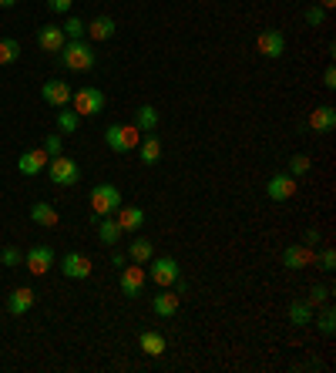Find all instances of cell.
I'll return each instance as SVG.
<instances>
[{
    "label": "cell",
    "instance_id": "obj_17",
    "mask_svg": "<svg viewBox=\"0 0 336 373\" xmlns=\"http://www.w3.org/2000/svg\"><path fill=\"white\" fill-rule=\"evenodd\" d=\"M30 306H34V289H30V286L14 289V293H10V299H7V313H10V316H24Z\"/></svg>",
    "mask_w": 336,
    "mask_h": 373
},
{
    "label": "cell",
    "instance_id": "obj_28",
    "mask_svg": "<svg viewBox=\"0 0 336 373\" xmlns=\"http://www.w3.org/2000/svg\"><path fill=\"white\" fill-rule=\"evenodd\" d=\"M57 128H61L64 135H75L81 128V115L75 108H57Z\"/></svg>",
    "mask_w": 336,
    "mask_h": 373
},
{
    "label": "cell",
    "instance_id": "obj_14",
    "mask_svg": "<svg viewBox=\"0 0 336 373\" xmlns=\"http://www.w3.org/2000/svg\"><path fill=\"white\" fill-rule=\"evenodd\" d=\"M48 151L44 149H34V151H24L21 155V162H17V169H21V175H27V178H34V175H41L44 169H48Z\"/></svg>",
    "mask_w": 336,
    "mask_h": 373
},
{
    "label": "cell",
    "instance_id": "obj_42",
    "mask_svg": "<svg viewBox=\"0 0 336 373\" xmlns=\"http://www.w3.org/2000/svg\"><path fill=\"white\" fill-rule=\"evenodd\" d=\"M319 7H323V10H330V7H336V0H319Z\"/></svg>",
    "mask_w": 336,
    "mask_h": 373
},
{
    "label": "cell",
    "instance_id": "obj_40",
    "mask_svg": "<svg viewBox=\"0 0 336 373\" xmlns=\"http://www.w3.org/2000/svg\"><path fill=\"white\" fill-rule=\"evenodd\" d=\"M323 84H326L330 91L336 88V71H333V68H326V71H323Z\"/></svg>",
    "mask_w": 336,
    "mask_h": 373
},
{
    "label": "cell",
    "instance_id": "obj_22",
    "mask_svg": "<svg viewBox=\"0 0 336 373\" xmlns=\"http://www.w3.org/2000/svg\"><path fill=\"white\" fill-rule=\"evenodd\" d=\"M30 219L37 225H48V229H54V225L61 222V216L54 212V205H48V202H34L30 205Z\"/></svg>",
    "mask_w": 336,
    "mask_h": 373
},
{
    "label": "cell",
    "instance_id": "obj_35",
    "mask_svg": "<svg viewBox=\"0 0 336 373\" xmlns=\"http://www.w3.org/2000/svg\"><path fill=\"white\" fill-rule=\"evenodd\" d=\"M326 299H330V286L316 283V286L310 289V299H306V303H310V306H316V303H326Z\"/></svg>",
    "mask_w": 336,
    "mask_h": 373
},
{
    "label": "cell",
    "instance_id": "obj_41",
    "mask_svg": "<svg viewBox=\"0 0 336 373\" xmlns=\"http://www.w3.org/2000/svg\"><path fill=\"white\" fill-rule=\"evenodd\" d=\"M111 262H115V266H128V256H125V252H115Z\"/></svg>",
    "mask_w": 336,
    "mask_h": 373
},
{
    "label": "cell",
    "instance_id": "obj_5",
    "mask_svg": "<svg viewBox=\"0 0 336 373\" xmlns=\"http://www.w3.org/2000/svg\"><path fill=\"white\" fill-rule=\"evenodd\" d=\"M48 178H51L54 185H75L81 178V169L75 158H64V155H57L48 162Z\"/></svg>",
    "mask_w": 336,
    "mask_h": 373
},
{
    "label": "cell",
    "instance_id": "obj_10",
    "mask_svg": "<svg viewBox=\"0 0 336 373\" xmlns=\"http://www.w3.org/2000/svg\"><path fill=\"white\" fill-rule=\"evenodd\" d=\"M24 262H27V273L30 276H44L54 266V249L51 246H34L24 256Z\"/></svg>",
    "mask_w": 336,
    "mask_h": 373
},
{
    "label": "cell",
    "instance_id": "obj_21",
    "mask_svg": "<svg viewBox=\"0 0 336 373\" xmlns=\"http://www.w3.org/2000/svg\"><path fill=\"white\" fill-rule=\"evenodd\" d=\"M115 222L121 225V232H135V229H141V225H145V212H141L138 205L118 209V219H115Z\"/></svg>",
    "mask_w": 336,
    "mask_h": 373
},
{
    "label": "cell",
    "instance_id": "obj_7",
    "mask_svg": "<svg viewBox=\"0 0 336 373\" xmlns=\"http://www.w3.org/2000/svg\"><path fill=\"white\" fill-rule=\"evenodd\" d=\"M256 50L262 54V57H273V61L283 57L286 54V34L283 30H276V27H273V30H262V34L256 37Z\"/></svg>",
    "mask_w": 336,
    "mask_h": 373
},
{
    "label": "cell",
    "instance_id": "obj_8",
    "mask_svg": "<svg viewBox=\"0 0 336 373\" xmlns=\"http://www.w3.org/2000/svg\"><path fill=\"white\" fill-rule=\"evenodd\" d=\"M266 195L273 202H289L293 195H296V178L289 172H279L269 178V185H266Z\"/></svg>",
    "mask_w": 336,
    "mask_h": 373
},
{
    "label": "cell",
    "instance_id": "obj_15",
    "mask_svg": "<svg viewBox=\"0 0 336 373\" xmlns=\"http://www.w3.org/2000/svg\"><path fill=\"white\" fill-rule=\"evenodd\" d=\"M310 128L316 131V135H330V131L336 128V108L333 104H319V108H313Z\"/></svg>",
    "mask_w": 336,
    "mask_h": 373
},
{
    "label": "cell",
    "instance_id": "obj_37",
    "mask_svg": "<svg viewBox=\"0 0 336 373\" xmlns=\"http://www.w3.org/2000/svg\"><path fill=\"white\" fill-rule=\"evenodd\" d=\"M0 262H3V266H21V249L7 246L3 252H0Z\"/></svg>",
    "mask_w": 336,
    "mask_h": 373
},
{
    "label": "cell",
    "instance_id": "obj_29",
    "mask_svg": "<svg viewBox=\"0 0 336 373\" xmlns=\"http://www.w3.org/2000/svg\"><path fill=\"white\" fill-rule=\"evenodd\" d=\"M17 57H21V44H17L14 37H3V41H0V68L14 64Z\"/></svg>",
    "mask_w": 336,
    "mask_h": 373
},
{
    "label": "cell",
    "instance_id": "obj_23",
    "mask_svg": "<svg viewBox=\"0 0 336 373\" xmlns=\"http://www.w3.org/2000/svg\"><path fill=\"white\" fill-rule=\"evenodd\" d=\"M95 225H98V236H101L104 246H115V242H118V239L125 236V232H121V225L115 222L111 216H101V219H98Z\"/></svg>",
    "mask_w": 336,
    "mask_h": 373
},
{
    "label": "cell",
    "instance_id": "obj_12",
    "mask_svg": "<svg viewBox=\"0 0 336 373\" xmlns=\"http://www.w3.org/2000/svg\"><path fill=\"white\" fill-rule=\"evenodd\" d=\"M61 273L68 276V279H88L91 276V259L84 252H68L61 259Z\"/></svg>",
    "mask_w": 336,
    "mask_h": 373
},
{
    "label": "cell",
    "instance_id": "obj_3",
    "mask_svg": "<svg viewBox=\"0 0 336 373\" xmlns=\"http://www.w3.org/2000/svg\"><path fill=\"white\" fill-rule=\"evenodd\" d=\"M91 209H95V216H111V212H118L121 209V192L115 189V185H95L91 189Z\"/></svg>",
    "mask_w": 336,
    "mask_h": 373
},
{
    "label": "cell",
    "instance_id": "obj_36",
    "mask_svg": "<svg viewBox=\"0 0 336 373\" xmlns=\"http://www.w3.org/2000/svg\"><path fill=\"white\" fill-rule=\"evenodd\" d=\"M64 149V142H61V135H48V142H44V151H48V158H57Z\"/></svg>",
    "mask_w": 336,
    "mask_h": 373
},
{
    "label": "cell",
    "instance_id": "obj_19",
    "mask_svg": "<svg viewBox=\"0 0 336 373\" xmlns=\"http://www.w3.org/2000/svg\"><path fill=\"white\" fill-rule=\"evenodd\" d=\"M84 30L91 34V41H98V44H101V41H111V37H115V30H118V27H115L111 17H101V14H98L91 24H84Z\"/></svg>",
    "mask_w": 336,
    "mask_h": 373
},
{
    "label": "cell",
    "instance_id": "obj_34",
    "mask_svg": "<svg viewBox=\"0 0 336 373\" xmlns=\"http://www.w3.org/2000/svg\"><path fill=\"white\" fill-rule=\"evenodd\" d=\"M323 21H326V10H323L319 3H313L310 10H306V24H310V27H323Z\"/></svg>",
    "mask_w": 336,
    "mask_h": 373
},
{
    "label": "cell",
    "instance_id": "obj_24",
    "mask_svg": "<svg viewBox=\"0 0 336 373\" xmlns=\"http://www.w3.org/2000/svg\"><path fill=\"white\" fill-rule=\"evenodd\" d=\"M152 256H155V246H152V239H135V242L128 246V259H131V262H138V266L152 262Z\"/></svg>",
    "mask_w": 336,
    "mask_h": 373
},
{
    "label": "cell",
    "instance_id": "obj_9",
    "mask_svg": "<svg viewBox=\"0 0 336 373\" xmlns=\"http://www.w3.org/2000/svg\"><path fill=\"white\" fill-rule=\"evenodd\" d=\"M71 84L68 81H44V88H41V98L48 101L51 108H68L71 104Z\"/></svg>",
    "mask_w": 336,
    "mask_h": 373
},
{
    "label": "cell",
    "instance_id": "obj_27",
    "mask_svg": "<svg viewBox=\"0 0 336 373\" xmlns=\"http://www.w3.org/2000/svg\"><path fill=\"white\" fill-rule=\"evenodd\" d=\"M138 343H141V350H145L148 356H161V353H165V336L155 333V329H145V333L138 336Z\"/></svg>",
    "mask_w": 336,
    "mask_h": 373
},
{
    "label": "cell",
    "instance_id": "obj_26",
    "mask_svg": "<svg viewBox=\"0 0 336 373\" xmlns=\"http://www.w3.org/2000/svg\"><path fill=\"white\" fill-rule=\"evenodd\" d=\"M289 323L293 326H310L313 323V306L303 299H293L289 303Z\"/></svg>",
    "mask_w": 336,
    "mask_h": 373
},
{
    "label": "cell",
    "instance_id": "obj_30",
    "mask_svg": "<svg viewBox=\"0 0 336 373\" xmlns=\"http://www.w3.org/2000/svg\"><path fill=\"white\" fill-rule=\"evenodd\" d=\"M316 329H319L323 336H333V333H336V313H333V306H330V309H323V313L316 316Z\"/></svg>",
    "mask_w": 336,
    "mask_h": 373
},
{
    "label": "cell",
    "instance_id": "obj_18",
    "mask_svg": "<svg viewBox=\"0 0 336 373\" xmlns=\"http://www.w3.org/2000/svg\"><path fill=\"white\" fill-rule=\"evenodd\" d=\"M135 128L141 131V135H152L158 128V108L155 104H141V108H135Z\"/></svg>",
    "mask_w": 336,
    "mask_h": 373
},
{
    "label": "cell",
    "instance_id": "obj_25",
    "mask_svg": "<svg viewBox=\"0 0 336 373\" xmlns=\"http://www.w3.org/2000/svg\"><path fill=\"white\" fill-rule=\"evenodd\" d=\"M138 155H141L145 165H155L158 158H161V142H158V135H145L141 145H138Z\"/></svg>",
    "mask_w": 336,
    "mask_h": 373
},
{
    "label": "cell",
    "instance_id": "obj_11",
    "mask_svg": "<svg viewBox=\"0 0 336 373\" xmlns=\"http://www.w3.org/2000/svg\"><path fill=\"white\" fill-rule=\"evenodd\" d=\"M316 262V252L310 246H303V242H293V246L283 252V266L286 269H306Z\"/></svg>",
    "mask_w": 336,
    "mask_h": 373
},
{
    "label": "cell",
    "instance_id": "obj_13",
    "mask_svg": "<svg viewBox=\"0 0 336 373\" xmlns=\"http://www.w3.org/2000/svg\"><path fill=\"white\" fill-rule=\"evenodd\" d=\"M68 44V37H64V30L57 24H48L37 30V48L48 50V54H61V48Z\"/></svg>",
    "mask_w": 336,
    "mask_h": 373
},
{
    "label": "cell",
    "instance_id": "obj_33",
    "mask_svg": "<svg viewBox=\"0 0 336 373\" xmlns=\"http://www.w3.org/2000/svg\"><path fill=\"white\" fill-rule=\"evenodd\" d=\"M316 262H319V269H323V273H333V269H336V252L326 246L319 256H316Z\"/></svg>",
    "mask_w": 336,
    "mask_h": 373
},
{
    "label": "cell",
    "instance_id": "obj_6",
    "mask_svg": "<svg viewBox=\"0 0 336 373\" xmlns=\"http://www.w3.org/2000/svg\"><path fill=\"white\" fill-rule=\"evenodd\" d=\"M152 279H155V286H161V289L175 286V283L181 279L179 259H172V256H158L155 262H152Z\"/></svg>",
    "mask_w": 336,
    "mask_h": 373
},
{
    "label": "cell",
    "instance_id": "obj_38",
    "mask_svg": "<svg viewBox=\"0 0 336 373\" xmlns=\"http://www.w3.org/2000/svg\"><path fill=\"white\" fill-rule=\"evenodd\" d=\"M71 3H75V0H48V10H54V14H68Z\"/></svg>",
    "mask_w": 336,
    "mask_h": 373
},
{
    "label": "cell",
    "instance_id": "obj_39",
    "mask_svg": "<svg viewBox=\"0 0 336 373\" xmlns=\"http://www.w3.org/2000/svg\"><path fill=\"white\" fill-rule=\"evenodd\" d=\"M303 239H306L303 246H316V242H319V229H306V232H303Z\"/></svg>",
    "mask_w": 336,
    "mask_h": 373
},
{
    "label": "cell",
    "instance_id": "obj_43",
    "mask_svg": "<svg viewBox=\"0 0 336 373\" xmlns=\"http://www.w3.org/2000/svg\"><path fill=\"white\" fill-rule=\"evenodd\" d=\"M14 3H17V0H0V7H14Z\"/></svg>",
    "mask_w": 336,
    "mask_h": 373
},
{
    "label": "cell",
    "instance_id": "obj_16",
    "mask_svg": "<svg viewBox=\"0 0 336 373\" xmlns=\"http://www.w3.org/2000/svg\"><path fill=\"white\" fill-rule=\"evenodd\" d=\"M145 289V269L138 262H131L128 269H121V293L125 296H141Z\"/></svg>",
    "mask_w": 336,
    "mask_h": 373
},
{
    "label": "cell",
    "instance_id": "obj_32",
    "mask_svg": "<svg viewBox=\"0 0 336 373\" xmlns=\"http://www.w3.org/2000/svg\"><path fill=\"white\" fill-rule=\"evenodd\" d=\"M61 30H64V37L81 41V34H84V21H81V17H68V21L61 24Z\"/></svg>",
    "mask_w": 336,
    "mask_h": 373
},
{
    "label": "cell",
    "instance_id": "obj_4",
    "mask_svg": "<svg viewBox=\"0 0 336 373\" xmlns=\"http://www.w3.org/2000/svg\"><path fill=\"white\" fill-rule=\"evenodd\" d=\"M71 101H75V111H78L81 118H91V115H98V111L104 108L101 88H91V84L78 88V91L71 95Z\"/></svg>",
    "mask_w": 336,
    "mask_h": 373
},
{
    "label": "cell",
    "instance_id": "obj_31",
    "mask_svg": "<svg viewBox=\"0 0 336 373\" xmlns=\"http://www.w3.org/2000/svg\"><path fill=\"white\" fill-rule=\"evenodd\" d=\"M313 169V162L310 158H306V155H293V158H289V175H293V178H299V175H306Z\"/></svg>",
    "mask_w": 336,
    "mask_h": 373
},
{
    "label": "cell",
    "instance_id": "obj_1",
    "mask_svg": "<svg viewBox=\"0 0 336 373\" xmlns=\"http://www.w3.org/2000/svg\"><path fill=\"white\" fill-rule=\"evenodd\" d=\"M104 145L115 155H128L141 145V131L135 124H108L104 128Z\"/></svg>",
    "mask_w": 336,
    "mask_h": 373
},
{
    "label": "cell",
    "instance_id": "obj_20",
    "mask_svg": "<svg viewBox=\"0 0 336 373\" xmlns=\"http://www.w3.org/2000/svg\"><path fill=\"white\" fill-rule=\"evenodd\" d=\"M179 306H181L179 293H168V289H161V293L155 296V313H158V316H165V320H172V316L179 313Z\"/></svg>",
    "mask_w": 336,
    "mask_h": 373
},
{
    "label": "cell",
    "instance_id": "obj_2",
    "mask_svg": "<svg viewBox=\"0 0 336 373\" xmlns=\"http://www.w3.org/2000/svg\"><path fill=\"white\" fill-rule=\"evenodd\" d=\"M61 64L68 71H91L95 68V48L88 41H68L61 48Z\"/></svg>",
    "mask_w": 336,
    "mask_h": 373
}]
</instances>
